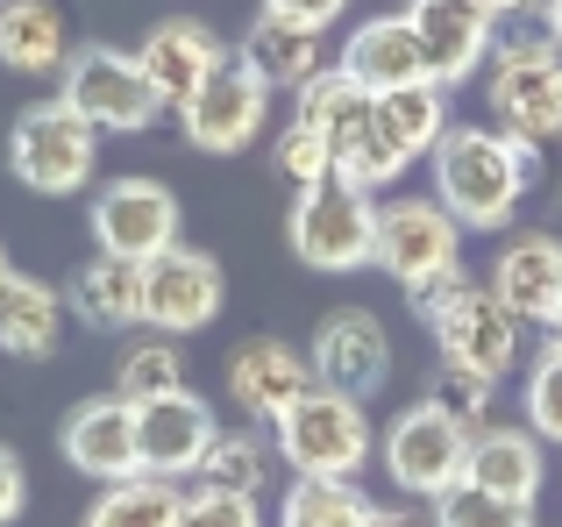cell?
Wrapping results in <instances>:
<instances>
[{
    "instance_id": "obj_1",
    "label": "cell",
    "mask_w": 562,
    "mask_h": 527,
    "mask_svg": "<svg viewBox=\"0 0 562 527\" xmlns=\"http://www.w3.org/2000/svg\"><path fill=\"white\" fill-rule=\"evenodd\" d=\"M427 165H435V200L463 222V236H498V228H513L527 186L541 179V143H513L506 128L456 122Z\"/></svg>"
},
{
    "instance_id": "obj_2",
    "label": "cell",
    "mask_w": 562,
    "mask_h": 527,
    "mask_svg": "<svg viewBox=\"0 0 562 527\" xmlns=\"http://www.w3.org/2000/svg\"><path fill=\"white\" fill-rule=\"evenodd\" d=\"M413 306H420L427 335H435V357L449 363V371H470V378H492L498 385V378L520 363L527 321L513 314L492 285H470V278L456 271V278H441V285H427Z\"/></svg>"
},
{
    "instance_id": "obj_3",
    "label": "cell",
    "mask_w": 562,
    "mask_h": 527,
    "mask_svg": "<svg viewBox=\"0 0 562 527\" xmlns=\"http://www.w3.org/2000/svg\"><path fill=\"white\" fill-rule=\"evenodd\" d=\"M271 442H278V463L292 478H335V485H357L363 463L378 457V428L363 414V400L335 385H314L271 421Z\"/></svg>"
},
{
    "instance_id": "obj_4",
    "label": "cell",
    "mask_w": 562,
    "mask_h": 527,
    "mask_svg": "<svg viewBox=\"0 0 562 527\" xmlns=\"http://www.w3.org/2000/svg\"><path fill=\"white\" fill-rule=\"evenodd\" d=\"M292 114H300V122H314L321 136H328V150H335V179L363 186V193H384V186L406 171V157L392 150V136H384L378 93H363V86L349 79L342 65L321 71V79H306L300 93H292Z\"/></svg>"
},
{
    "instance_id": "obj_5",
    "label": "cell",
    "mask_w": 562,
    "mask_h": 527,
    "mask_svg": "<svg viewBox=\"0 0 562 527\" xmlns=\"http://www.w3.org/2000/svg\"><path fill=\"white\" fill-rule=\"evenodd\" d=\"M8 171L14 186H29L36 200H71L93 186L100 171V128L65 100H36L14 114L8 128Z\"/></svg>"
},
{
    "instance_id": "obj_6",
    "label": "cell",
    "mask_w": 562,
    "mask_h": 527,
    "mask_svg": "<svg viewBox=\"0 0 562 527\" xmlns=\"http://www.w3.org/2000/svg\"><path fill=\"white\" fill-rule=\"evenodd\" d=\"M484 100L492 122L513 143H555L562 136V43L541 36H498L492 65H484Z\"/></svg>"
},
{
    "instance_id": "obj_7",
    "label": "cell",
    "mask_w": 562,
    "mask_h": 527,
    "mask_svg": "<svg viewBox=\"0 0 562 527\" xmlns=\"http://www.w3.org/2000/svg\"><path fill=\"white\" fill-rule=\"evenodd\" d=\"M378 463H384V478H392L398 492H413V500H441V492L463 485V471H470V428L435 400V392H427V400L398 406V414L384 421Z\"/></svg>"
},
{
    "instance_id": "obj_8",
    "label": "cell",
    "mask_w": 562,
    "mask_h": 527,
    "mask_svg": "<svg viewBox=\"0 0 562 527\" xmlns=\"http://www.w3.org/2000/svg\"><path fill=\"white\" fill-rule=\"evenodd\" d=\"M292 257L306 264V271H363V264L378 257V193H363V186L349 179H321L306 186L300 200H292Z\"/></svg>"
},
{
    "instance_id": "obj_9",
    "label": "cell",
    "mask_w": 562,
    "mask_h": 527,
    "mask_svg": "<svg viewBox=\"0 0 562 527\" xmlns=\"http://www.w3.org/2000/svg\"><path fill=\"white\" fill-rule=\"evenodd\" d=\"M371 264L406 292V300H420L427 285H441V278L463 271V222H456L435 193L427 200H413V193L384 200L378 208V257Z\"/></svg>"
},
{
    "instance_id": "obj_10",
    "label": "cell",
    "mask_w": 562,
    "mask_h": 527,
    "mask_svg": "<svg viewBox=\"0 0 562 527\" xmlns=\"http://www.w3.org/2000/svg\"><path fill=\"white\" fill-rule=\"evenodd\" d=\"M57 79H65L57 100L79 108L100 136H143V128H157V114H165V100H157L150 71L136 65V51H114V43H79Z\"/></svg>"
},
{
    "instance_id": "obj_11",
    "label": "cell",
    "mask_w": 562,
    "mask_h": 527,
    "mask_svg": "<svg viewBox=\"0 0 562 527\" xmlns=\"http://www.w3.org/2000/svg\"><path fill=\"white\" fill-rule=\"evenodd\" d=\"M93 250L108 257H128V264H150L165 257L179 236V193H171L165 179H143V171H128V179H108L93 193Z\"/></svg>"
},
{
    "instance_id": "obj_12",
    "label": "cell",
    "mask_w": 562,
    "mask_h": 527,
    "mask_svg": "<svg viewBox=\"0 0 562 527\" xmlns=\"http://www.w3.org/2000/svg\"><path fill=\"white\" fill-rule=\"evenodd\" d=\"M221 300H228V278H221V257L214 250L171 243L165 257L143 264V328H157V335H200L206 321H221Z\"/></svg>"
},
{
    "instance_id": "obj_13",
    "label": "cell",
    "mask_w": 562,
    "mask_h": 527,
    "mask_svg": "<svg viewBox=\"0 0 562 527\" xmlns=\"http://www.w3.org/2000/svg\"><path fill=\"white\" fill-rule=\"evenodd\" d=\"M306 363H314L321 385L349 392V400H371V392L392 385V328L371 306H335V314H321Z\"/></svg>"
},
{
    "instance_id": "obj_14",
    "label": "cell",
    "mask_w": 562,
    "mask_h": 527,
    "mask_svg": "<svg viewBox=\"0 0 562 527\" xmlns=\"http://www.w3.org/2000/svg\"><path fill=\"white\" fill-rule=\"evenodd\" d=\"M406 22L420 36V57H427L435 86L477 79L498 51V14L484 0H406Z\"/></svg>"
},
{
    "instance_id": "obj_15",
    "label": "cell",
    "mask_w": 562,
    "mask_h": 527,
    "mask_svg": "<svg viewBox=\"0 0 562 527\" xmlns=\"http://www.w3.org/2000/svg\"><path fill=\"white\" fill-rule=\"evenodd\" d=\"M179 128H186L192 150H206V157H235V150H249V143L271 128V93H263V86L228 57V65H221L214 79H206L200 93H192L186 108H179Z\"/></svg>"
},
{
    "instance_id": "obj_16",
    "label": "cell",
    "mask_w": 562,
    "mask_h": 527,
    "mask_svg": "<svg viewBox=\"0 0 562 527\" xmlns=\"http://www.w3.org/2000/svg\"><path fill=\"white\" fill-rule=\"evenodd\" d=\"M57 449L79 478L93 485H122V478H143V435H136V406L122 392H100V400H79L57 428Z\"/></svg>"
},
{
    "instance_id": "obj_17",
    "label": "cell",
    "mask_w": 562,
    "mask_h": 527,
    "mask_svg": "<svg viewBox=\"0 0 562 527\" xmlns=\"http://www.w3.org/2000/svg\"><path fill=\"white\" fill-rule=\"evenodd\" d=\"M314 385L321 378H314V363H306V349H292L285 335H243V343L228 349V400H235V414L257 421V428H271V421Z\"/></svg>"
},
{
    "instance_id": "obj_18",
    "label": "cell",
    "mask_w": 562,
    "mask_h": 527,
    "mask_svg": "<svg viewBox=\"0 0 562 527\" xmlns=\"http://www.w3.org/2000/svg\"><path fill=\"white\" fill-rule=\"evenodd\" d=\"M136 435H143V471L165 478V485H179V478H200L221 421H214V406L186 385V392H165V400H143L136 406Z\"/></svg>"
},
{
    "instance_id": "obj_19",
    "label": "cell",
    "mask_w": 562,
    "mask_h": 527,
    "mask_svg": "<svg viewBox=\"0 0 562 527\" xmlns=\"http://www.w3.org/2000/svg\"><path fill=\"white\" fill-rule=\"evenodd\" d=\"M136 65L150 71V86H157L165 108H186V100L228 65V51H221V36L200 22V14H165V22L136 43Z\"/></svg>"
},
{
    "instance_id": "obj_20",
    "label": "cell",
    "mask_w": 562,
    "mask_h": 527,
    "mask_svg": "<svg viewBox=\"0 0 562 527\" xmlns=\"http://www.w3.org/2000/svg\"><path fill=\"white\" fill-rule=\"evenodd\" d=\"M484 285H492L498 300L527 321V328H535V321L549 328L555 300H562V243L549 236V228H520L513 243H498L492 278H484Z\"/></svg>"
},
{
    "instance_id": "obj_21",
    "label": "cell",
    "mask_w": 562,
    "mask_h": 527,
    "mask_svg": "<svg viewBox=\"0 0 562 527\" xmlns=\"http://www.w3.org/2000/svg\"><path fill=\"white\" fill-rule=\"evenodd\" d=\"M470 485L498 492V500L535 506L541 485H549V442H541L527 421H492V428L470 435Z\"/></svg>"
},
{
    "instance_id": "obj_22",
    "label": "cell",
    "mask_w": 562,
    "mask_h": 527,
    "mask_svg": "<svg viewBox=\"0 0 562 527\" xmlns=\"http://www.w3.org/2000/svg\"><path fill=\"white\" fill-rule=\"evenodd\" d=\"M235 65L263 86V93H300L306 79L328 71V51H321V29H300L285 14H257L235 43Z\"/></svg>"
},
{
    "instance_id": "obj_23",
    "label": "cell",
    "mask_w": 562,
    "mask_h": 527,
    "mask_svg": "<svg viewBox=\"0 0 562 527\" xmlns=\"http://www.w3.org/2000/svg\"><path fill=\"white\" fill-rule=\"evenodd\" d=\"M71 22L57 0H0V71L14 79H57L71 65Z\"/></svg>"
},
{
    "instance_id": "obj_24",
    "label": "cell",
    "mask_w": 562,
    "mask_h": 527,
    "mask_svg": "<svg viewBox=\"0 0 562 527\" xmlns=\"http://www.w3.org/2000/svg\"><path fill=\"white\" fill-rule=\"evenodd\" d=\"M342 71L363 86V93L420 86L427 79V57H420L413 22H406V14H371V22H357V29H349V43H342Z\"/></svg>"
},
{
    "instance_id": "obj_25",
    "label": "cell",
    "mask_w": 562,
    "mask_h": 527,
    "mask_svg": "<svg viewBox=\"0 0 562 527\" xmlns=\"http://www.w3.org/2000/svg\"><path fill=\"white\" fill-rule=\"evenodd\" d=\"M65 306L71 300L57 285H43L29 271H8V285H0V357L50 363L65 349Z\"/></svg>"
},
{
    "instance_id": "obj_26",
    "label": "cell",
    "mask_w": 562,
    "mask_h": 527,
    "mask_svg": "<svg viewBox=\"0 0 562 527\" xmlns=\"http://www.w3.org/2000/svg\"><path fill=\"white\" fill-rule=\"evenodd\" d=\"M71 314L86 328H143V264L93 250L71 278Z\"/></svg>"
},
{
    "instance_id": "obj_27",
    "label": "cell",
    "mask_w": 562,
    "mask_h": 527,
    "mask_svg": "<svg viewBox=\"0 0 562 527\" xmlns=\"http://www.w3.org/2000/svg\"><path fill=\"white\" fill-rule=\"evenodd\" d=\"M378 114H384V136H392V150L406 157H435V143L449 136V86L420 79V86H398V93H378Z\"/></svg>"
},
{
    "instance_id": "obj_28",
    "label": "cell",
    "mask_w": 562,
    "mask_h": 527,
    "mask_svg": "<svg viewBox=\"0 0 562 527\" xmlns=\"http://www.w3.org/2000/svg\"><path fill=\"white\" fill-rule=\"evenodd\" d=\"M278 478V442L257 428H221L214 449H206L200 463V485H221V492H249V500H263Z\"/></svg>"
},
{
    "instance_id": "obj_29",
    "label": "cell",
    "mask_w": 562,
    "mask_h": 527,
    "mask_svg": "<svg viewBox=\"0 0 562 527\" xmlns=\"http://www.w3.org/2000/svg\"><path fill=\"white\" fill-rule=\"evenodd\" d=\"M179 514H186V492L143 471V478H122V485L100 492L79 527H179Z\"/></svg>"
},
{
    "instance_id": "obj_30",
    "label": "cell",
    "mask_w": 562,
    "mask_h": 527,
    "mask_svg": "<svg viewBox=\"0 0 562 527\" xmlns=\"http://www.w3.org/2000/svg\"><path fill=\"white\" fill-rule=\"evenodd\" d=\"M114 392H122L128 406L143 400H165V392H186V349L179 335H143V343H128L122 357H114Z\"/></svg>"
},
{
    "instance_id": "obj_31",
    "label": "cell",
    "mask_w": 562,
    "mask_h": 527,
    "mask_svg": "<svg viewBox=\"0 0 562 527\" xmlns=\"http://www.w3.org/2000/svg\"><path fill=\"white\" fill-rule=\"evenodd\" d=\"M278 527H371V500L335 478H292V492L278 500Z\"/></svg>"
},
{
    "instance_id": "obj_32",
    "label": "cell",
    "mask_w": 562,
    "mask_h": 527,
    "mask_svg": "<svg viewBox=\"0 0 562 527\" xmlns=\"http://www.w3.org/2000/svg\"><path fill=\"white\" fill-rule=\"evenodd\" d=\"M435 527H541L535 520V506H520V500H498V492H484V485H449L435 500Z\"/></svg>"
},
{
    "instance_id": "obj_33",
    "label": "cell",
    "mask_w": 562,
    "mask_h": 527,
    "mask_svg": "<svg viewBox=\"0 0 562 527\" xmlns=\"http://www.w3.org/2000/svg\"><path fill=\"white\" fill-rule=\"evenodd\" d=\"M520 421L541 435V442H562V343L549 335L535 363H527V385H520Z\"/></svg>"
},
{
    "instance_id": "obj_34",
    "label": "cell",
    "mask_w": 562,
    "mask_h": 527,
    "mask_svg": "<svg viewBox=\"0 0 562 527\" xmlns=\"http://www.w3.org/2000/svg\"><path fill=\"white\" fill-rule=\"evenodd\" d=\"M271 165L285 171L292 186H321V179H335V150H328V136H321L314 122H300V114H292L285 128H278V143H271Z\"/></svg>"
},
{
    "instance_id": "obj_35",
    "label": "cell",
    "mask_w": 562,
    "mask_h": 527,
    "mask_svg": "<svg viewBox=\"0 0 562 527\" xmlns=\"http://www.w3.org/2000/svg\"><path fill=\"white\" fill-rule=\"evenodd\" d=\"M179 527H263V500H249V492H221V485H192Z\"/></svg>"
},
{
    "instance_id": "obj_36",
    "label": "cell",
    "mask_w": 562,
    "mask_h": 527,
    "mask_svg": "<svg viewBox=\"0 0 562 527\" xmlns=\"http://www.w3.org/2000/svg\"><path fill=\"white\" fill-rule=\"evenodd\" d=\"M492 392H498L492 378H470V371H449V363H441V371H435V400L449 406V414L463 421L470 435H477V428H492Z\"/></svg>"
},
{
    "instance_id": "obj_37",
    "label": "cell",
    "mask_w": 562,
    "mask_h": 527,
    "mask_svg": "<svg viewBox=\"0 0 562 527\" xmlns=\"http://www.w3.org/2000/svg\"><path fill=\"white\" fill-rule=\"evenodd\" d=\"M263 14H285V22L321 29V36H328V29L349 14V0H263Z\"/></svg>"
},
{
    "instance_id": "obj_38",
    "label": "cell",
    "mask_w": 562,
    "mask_h": 527,
    "mask_svg": "<svg viewBox=\"0 0 562 527\" xmlns=\"http://www.w3.org/2000/svg\"><path fill=\"white\" fill-rule=\"evenodd\" d=\"M22 506H29V471H22V457L0 442V527L22 520Z\"/></svg>"
},
{
    "instance_id": "obj_39",
    "label": "cell",
    "mask_w": 562,
    "mask_h": 527,
    "mask_svg": "<svg viewBox=\"0 0 562 527\" xmlns=\"http://www.w3.org/2000/svg\"><path fill=\"white\" fill-rule=\"evenodd\" d=\"M371 527H435V514H420V506H371Z\"/></svg>"
},
{
    "instance_id": "obj_40",
    "label": "cell",
    "mask_w": 562,
    "mask_h": 527,
    "mask_svg": "<svg viewBox=\"0 0 562 527\" xmlns=\"http://www.w3.org/2000/svg\"><path fill=\"white\" fill-rule=\"evenodd\" d=\"M484 8H492V14H498V22H506V14H535V8H541V0H484Z\"/></svg>"
},
{
    "instance_id": "obj_41",
    "label": "cell",
    "mask_w": 562,
    "mask_h": 527,
    "mask_svg": "<svg viewBox=\"0 0 562 527\" xmlns=\"http://www.w3.org/2000/svg\"><path fill=\"white\" fill-rule=\"evenodd\" d=\"M541 29H549V36L562 43V0H541Z\"/></svg>"
},
{
    "instance_id": "obj_42",
    "label": "cell",
    "mask_w": 562,
    "mask_h": 527,
    "mask_svg": "<svg viewBox=\"0 0 562 527\" xmlns=\"http://www.w3.org/2000/svg\"><path fill=\"white\" fill-rule=\"evenodd\" d=\"M549 335H555V343H562V300H555V321H549Z\"/></svg>"
},
{
    "instance_id": "obj_43",
    "label": "cell",
    "mask_w": 562,
    "mask_h": 527,
    "mask_svg": "<svg viewBox=\"0 0 562 527\" xmlns=\"http://www.w3.org/2000/svg\"><path fill=\"white\" fill-rule=\"evenodd\" d=\"M8 271H14V264H8V250H0V285H8Z\"/></svg>"
}]
</instances>
